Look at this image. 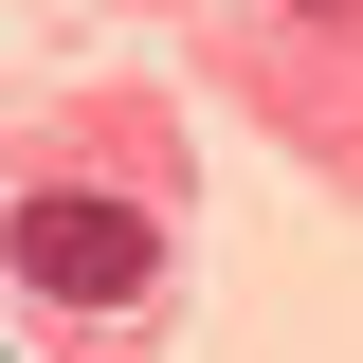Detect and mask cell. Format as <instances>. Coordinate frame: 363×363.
Wrapping results in <instances>:
<instances>
[{"label": "cell", "mask_w": 363, "mask_h": 363, "mask_svg": "<svg viewBox=\"0 0 363 363\" xmlns=\"http://www.w3.org/2000/svg\"><path fill=\"white\" fill-rule=\"evenodd\" d=\"M0 363H18V345H0Z\"/></svg>", "instance_id": "cell-2"}, {"label": "cell", "mask_w": 363, "mask_h": 363, "mask_svg": "<svg viewBox=\"0 0 363 363\" xmlns=\"http://www.w3.org/2000/svg\"><path fill=\"white\" fill-rule=\"evenodd\" d=\"M18 291H55V309H128L145 272H164V236L128 218V200H18Z\"/></svg>", "instance_id": "cell-1"}]
</instances>
